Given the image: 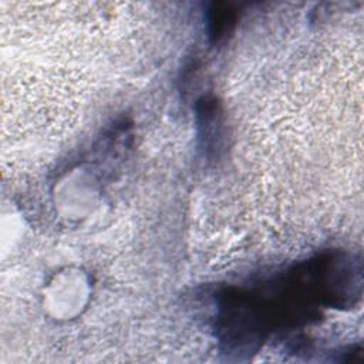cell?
<instances>
[{
	"mask_svg": "<svg viewBox=\"0 0 364 364\" xmlns=\"http://www.w3.org/2000/svg\"><path fill=\"white\" fill-rule=\"evenodd\" d=\"M208 14V34L213 44L225 40L232 33L237 14L228 3H212L206 11Z\"/></svg>",
	"mask_w": 364,
	"mask_h": 364,
	"instance_id": "3",
	"label": "cell"
},
{
	"mask_svg": "<svg viewBox=\"0 0 364 364\" xmlns=\"http://www.w3.org/2000/svg\"><path fill=\"white\" fill-rule=\"evenodd\" d=\"M337 361L343 363H363L364 361V353L360 346H353L348 350H344L340 353Z\"/></svg>",
	"mask_w": 364,
	"mask_h": 364,
	"instance_id": "4",
	"label": "cell"
},
{
	"mask_svg": "<svg viewBox=\"0 0 364 364\" xmlns=\"http://www.w3.org/2000/svg\"><path fill=\"white\" fill-rule=\"evenodd\" d=\"M267 326V313L256 299L236 290L220 294L215 333L223 354L233 360L250 357L263 343Z\"/></svg>",
	"mask_w": 364,
	"mask_h": 364,
	"instance_id": "1",
	"label": "cell"
},
{
	"mask_svg": "<svg viewBox=\"0 0 364 364\" xmlns=\"http://www.w3.org/2000/svg\"><path fill=\"white\" fill-rule=\"evenodd\" d=\"M195 109L199 148L208 158H215L223 139L222 107L215 97L203 95L196 101Z\"/></svg>",
	"mask_w": 364,
	"mask_h": 364,
	"instance_id": "2",
	"label": "cell"
}]
</instances>
